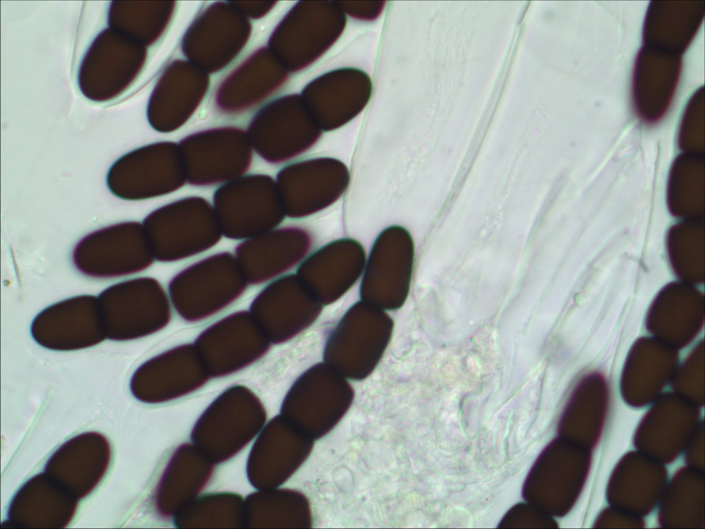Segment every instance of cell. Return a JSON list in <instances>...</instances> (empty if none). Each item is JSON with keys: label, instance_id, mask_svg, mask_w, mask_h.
<instances>
[{"label": "cell", "instance_id": "23", "mask_svg": "<svg viewBox=\"0 0 705 529\" xmlns=\"http://www.w3.org/2000/svg\"><path fill=\"white\" fill-rule=\"evenodd\" d=\"M704 17V1H652L644 25L645 46L681 54Z\"/></svg>", "mask_w": 705, "mask_h": 529}, {"label": "cell", "instance_id": "3", "mask_svg": "<svg viewBox=\"0 0 705 529\" xmlns=\"http://www.w3.org/2000/svg\"><path fill=\"white\" fill-rule=\"evenodd\" d=\"M248 282L235 256L222 252L186 267L169 282L173 307L184 320H204L229 307L245 291Z\"/></svg>", "mask_w": 705, "mask_h": 529}, {"label": "cell", "instance_id": "10", "mask_svg": "<svg viewBox=\"0 0 705 529\" xmlns=\"http://www.w3.org/2000/svg\"><path fill=\"white\" fill-rule=\"evenodd\" d=\"M271 342L249 311L231 313L206 328L193 345L210 377L232 374L266 353Z\"/></svg>", "mask_w": 705, "mask_h": 529}, {"label": "cell", "instance_id": "17", "mask_svg": "<svg viewBox=\"0 0 705 529\" xmlns=\"http://www.w3.org/2000/svg\"><path fill=\"white\" fill-rule=\"evenodd\" d=\"M372 90L368 76L357 69H338L310 82L302 98L322 131L345 125L367 104Z\"/></svg>", "mask_w": 705, "mask_h": 529}, {"label": "cell", "instance_id": "9", "mask_svg": "<svg viewBox=\"0 0 705 529\" xmlns=\"http://www.w3.org/2000/svg\"><path fill=\"white\" fill-rule=\"evenodd\" d=\"M275 180L286 216L302 218L339 200L348 187L350 174L341 160L320 157L285 166Z\"/></svg>", "mask_w": 705, "mask_h": 529}, {"label": "cell", "instance_id": "11", "mask_svg": "<svg viewBox=\"0 0 705 529\" xmlns=\"http://www.w3.org/2000/svg\"><path fill=\"white\" fill-rule=\"evenodd\" d=\"M186 182L181 153L172 145L126 156L112 166L107 176V185L113 194L132 200L169 194Z\"/></svg>", "mask_w": 705, "mask_h": 529}, {"label": "cell", "instance_id": "2", "mask_svg": "<svg viewBox=\"0 0 705 529\" xmlns=\"http://www.w3.org/2000/svg\"><path fill=\"white\" fill-rule=\"evenodd\" d=\"M143 226L154 259L175 262L204 252L222 234L213 205L204 198L189 196L151 212Z\"/></svg>", "mask_w": 705, "mask_h": 529}, {"label": "cell", "instance_id": "15", "mask_svg": "<svg viewBox=\"0 0 705 529\" xmlns=\"http://www.w3.org/2000/svg\"><path fill=\"white\" fill-rule=\"evenodd\" d=\"M313 245V236L308 229L286 226L244 240L234 255L248 283L259 284L299 265Z\"/></svg>", "mask_w": 705, "mask_h": 529}, {"label": "cell", "instance_id": "5", "mask_svg": "<svg viewBox=\"0 0 705 529\" xmlns=\"http://www.w3.org/2000/svg\"><path fill=\"white\" fill-rule=\"evenodd\" d=\"M212 205L222 236L234 240L275 229L286 216L275 180L266 174L244 175L222 184Z\"/></svg>", "mask_w": 705, "mask_h": 529}, {"label": "cell", "instance_id": "25", "mask_svg": "<svg viewBox=\"0 0 705 529\" xmlns=\"http://www.w3.org/2000/svg\"><path fill=\"white\" fill-rule=\"evenodd\" d=\"M264 493L266 522L276 528H308L313 525V515L308 498L292 489L271 488Z\"/></svg>", "mask_w": 705, "mask_h": 529}, {"label": "cell", "instance_id": "8", "mask_svg": "<svg viewBox=\"0 0 705 529\" xmlns=\"http://www.w3.org/2000/svg\"><path fill=\"white\" fill-rule=\"evenodd\" d=\"M154 259L143 224L124 222L93 231L74 247L72 260L82 273L107 278L134 273Z\"/></svg>", "mask_w": 705, "mask_h": 529}, {"label": "cell", "instance_id": "20", "mask_svg": "<svg viewBox=\"0 0 705 529\" xmlns=\"http://www.w3.org/2000/svg\"><path fill=\"white\" fill-rule=\"evenodd\" d=\"M682 69L680 54L643 47L636 58L632 95L638 116L655 123L667 112Z\"/></svg>", "mask_w": 705, "mask_h": 529}, {"label": "cell", "instance_id": "4", "mask_svg": "<svg viewBox=\"0 0 705 529\" xmlns=\"http://www.w3.org/2000/svg\"><path fill=\"white\" fill-rule=\"evenodd\" d=\"M348 379L324 362L301 374L286 393L281 415L313 440L331 431L351 406Z\"/></svg>", "mask_w": 705, "mask_h": 529}, {"label": "cell", "instance_id": "24", "mask_svg": "<svg viewBox=\"0 0 705 529\" xmlns=\"http://www.w3.org/2000/svg\"><path fill=\"white\" fill-rule=\"evenodd\" d=\"M322 132L305 105L297 115L289 116L262 135L253 138L262 158L277 164L310 149L318 141Z\"/></svg>", "mask_w": 705, "mask_h": 529}, {"label": "cell", "instance_id": "14", "mask_svg": "<svg viewBox=\"0 0 705 529\" xmlns=\"http://www.w3.org/2000/svg\"><path fill=\"white\" fill-rule=\"evenodd\" d=\"M367 256L357 240L343 238L331 241L308 255L296 275L309 293L322 305L341 298L361 278Z\"/></svg>", "mask_w": 705, "mask_h": 529}, {"label": "cell", "instance_id": "16", "mask_svg": "<svg viewBox=\"0 0 705 529\" xmlns=\"http://www.w3.org/2000/svg\"><path fill=\"white\" fill-rule=\"evenodd\" d=\"M32 337L41 346L69 351L95 345L106 338L98 298L81 295L43 310L32 322Z\"/></svg>", "mask_w": 705, "mask_h": 529}, {"label": "cell", "instance_id": "22", "mask_svg": "<svg viewBox=\"0 0 705 529\" xmlns=\"http://www.w3.org/2000/svg\"><path fill=\"white\" fill-rule=\"evenodd\" d=\"M76 500L46 473L40 474L16 494L8 517L19 527L61 528L72 517Z\"/></svg>", "mask_w": 705, "mask_h": 529}, {"label": "cell", "instance_id": "13", "mask_svg": "<svg viewBox=\"0 0 705 529\" xmlns=\"http://www.w3.org/2000/svg\"><path fill=\"white\" fill-rule=\"evenodd\" d=\"M193 344L165 351L143 364L134 373L130 388L147 403L169 401L202 386L209 377Z\"/></svg>", "mask_w": 705, "mask_h": 529}, {"label": "cell", "instance_id": "7", "mask_svg": "<svg viewBox=\"0 0 705 529\" xmlns=\"http://www.w3.org/2000/svg\"><path fill=\"white\" fill-rule=\"evenodd\" d=\"M414 257L413 239L399 225L385 228L366 258L360 285L361 300L382 310H395L409 293Z\"/></svg>", "mask_w": 705, "mask_h": 529}, {"label": "cell", "instance_id": "21", "mask_svg": "<svg viewBox=\"0 0 705 529\" xmlns=\"http://www.w3.org/2000/svg\"><path fill=\"white\" fill-rule=\"evenodd\" d=\"M313 446V439L280 415L266 426L250 455L262 458H249V461L262 460L263 488H275L287 481L303 464Z\"/></svg>", "mask_w": 705, "mask_h": 529}, {"label": "cell", "instance_id": "12", "mask_svg": "<svg viewBox=\"0 0 705 529\" xmlns=\"http://www.w3.org/2000/svg\"><path fill=\"white\" fill-rule=\"evenodd\" d=\"M322 307L296 274H288L265 287L249 311L270 342L281 344L312 325Z\"/></svg>", "mask_w": 705, "mask_h": 529}, {"label": "cell", "instance_id": "26", "mask_svg": "<svg viewBox=\"0 0 705 529\" xmlns=\"http://www.w3.org/2000/svg\"><path fill=\"white\" fill-rule=\"evenodd\" d=\"M543 511L527 504H519L514 506L505 515L498 527H521L523 524H530L533 527L535 523H540L543 519Z\"/></svg>", "mask_w": 705, "mask_h": 529}, {"label": "cell", "instance_id": "19", "mask_svg": "<svg viewBox=\"0 0 705 529\" xmlns=\"http://www.w3.org/2000/svg\"><path fill=\"white\" fill-rule=\"evenodd\" d=\"M110 458L107 440L87 433L65 442L48 460L45 473L75 499L89 494L105 473Z\"/></svg>", "mask_w": 705, "mask_h": 529}, {"label": "cell", "instance_id": "1", "mask_svg": "<svg viewBox=\"0 0 705 529\" xmlns=\"http://www.w3.org/2000/svg\"><path fill=\"white\" fill-rule=\"evenodd\" d=\"M393 327L386 311L361 300L331 331L324 346V362L348 380H363L379 363Z\"/></svg>", "mask_w": 705, "mask_h": 529}, {"label": "cell", "instance_id": "6", "mask_svg": "<svg viewBox=\"0 0 705 529\" xmlns=\"http://www.w3.org/2000/svg\"><path fill=\"white\" fill-rule=\"evenodd\" d=\"M106 338L123 341L157 332L171 318L169 297L155 279L143 277L114 284L98 298Z\"/></svg>", "mask_w": 705, "mask_h": 529}, {"label": "cell", "instance_id": "18", "mask_svg": "<svg viewBox=\"0 0 705 529\" xmlns=\"http://www.w3.org/2000/svg\"><path fill=\"white\" fill-rule=\"evenodd\" d=\"M182 149L186 180L193 186L226 183L244 176L251 165L249 147L241 135L196 136L184 142Z\"/></svg>", "mask_w": 705, "mask_h": 529}]
</instances>
